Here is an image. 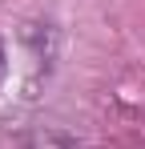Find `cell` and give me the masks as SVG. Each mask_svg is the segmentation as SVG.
I'll return each mask as SVG.
<instances>
[{
  "instance_id": "cell-1",
  "label": "cell",
  "mask_w": 145,
  "mask_h": 149,
  "mask_svg": "<svg viewBox=\"0 0 145 149\" xmlns=\"http://www.w3.org/2000/svg\"><path fill=\"white\" fill-rule=\"evenodd\" d=\"M20 36H24V45H32V52H36L40 61H48V56H52V32H48L45 24H24Z\"/></svg>"
},
{
  "instance_id": "cell-2",
  "label": "cell",
  "mask_w": 145,
  "mask_h": 149,
  "mask_svg": "<svg viewBox=\"0 0 145 149\" xmlns=\"http://www.w3.org/2000/svg\"><path fill=\"white\" fill-rule=\"evenodd\" d=\"M32 149H69V141H61V137H40V141H32Z\"/></svg>"
},
{
  "instance_id": "cell-3",
  "label": "cell",
  "mask_w": 145,
  "mask_h": 149,
  "mask_svg": "<svg viewBox=\"0 0 145 149\" xmlns=\"http://www.w3.org/2000/svg\"><path fill=\"white\" fill-rule=\"evenodd\" d=\"M4 77H8V52H4V40H0V85H4Z\"/></svg>"
}]
</instances>
